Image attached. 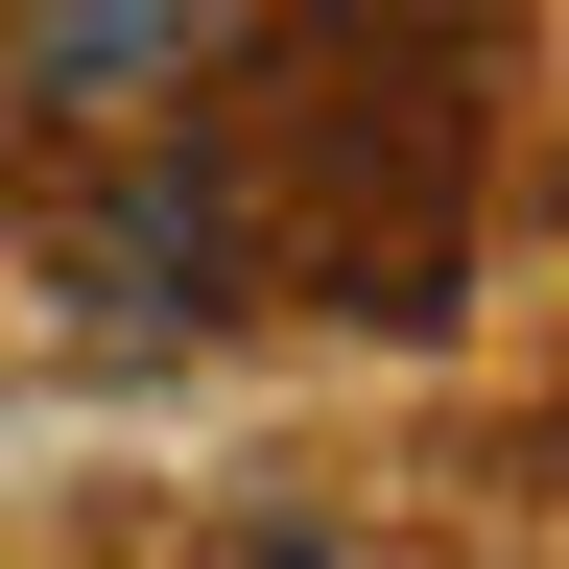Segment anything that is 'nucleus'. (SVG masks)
Instances as JSON below:
<instances>
[{
    "instance_id": "nucleus-1",
    "label": "nucleus",
    "mask_w": 569,
    "mask_h": 569,
    "mask_svg": "<svg viewBox=\"0 0 569 569\" xmlns=\"http://www.w3.org/2000/svg\"><path fill=\"white\" fill-rule=\"evenodd\" d=\"M213 48V0H24V71H48V96H167V71Z\"/></svg>"
}]
</instances>
